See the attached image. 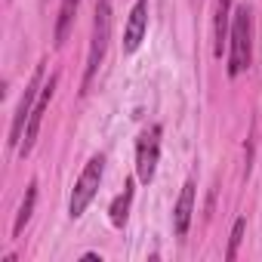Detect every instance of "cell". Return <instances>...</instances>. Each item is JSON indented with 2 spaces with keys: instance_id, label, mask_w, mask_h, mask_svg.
Instances as JSON below:
<instances>
[{
  "instance_id": "cell-5",
  "label": "cell",
  "mask_w": 262,
  "mask_h": 262,
  "mask_svg": "<svg viewBox=\"0 0 262 262\" xmlns=\"http://www.w3.org/2000/svg\"><path fill=\"white\" fill-rule=\"evenodd\" d=\"M158 158H161V126H148V129H142V136L136 142V176H139V182L148 185L155 179Z\"/></svg>"
},
{
  "instance_id": "cell-11",
  "label": "cell",
  "mask_w": 262,
  "mask_h": 262,
  "mask_svg": "<svg viewBox=\"0 0 262 262\" xmlns=\"http://www.w3.org/2000/svg\"><path fill=\"white\" fill-rule=\"evenodd\" d=\"M77 4H80V0H62L59 19H56V47H62V43L68 40V31H71L74 16H77Z\"/></svg>"
},
{
  "instance_id": "cell-6",
  "label": "cell",
  "mask_w": 262,
  "mask_h": 262,
  "mask_svg": "<svg viewBox=\"0 0 262 262\" xmlns=\"http://www.w3.org/2000/svg\"><path fill=\"white\" fill-rule=\"evenodd\" d=\"M56 86H59V74H53L50 83H43V90H40V96H37V105H34V111H31V117H28L25 136H22V145H19V155H22V158L31 155V148H34V139H37V133H40V123H43V114H47V108H50V102H53Z\"/></svg>"
},
{
  "instance_id": "cell-9",
  "label": "cell",
  "mask_w": 262,
  "mask_h": 262,
  "mask_svg": "<svg viewBox=\"0 0 262 262\" xmlns=\"http://www.w3.org/2000/svg\"><path fill=\"white\" fill-rule=\"evenodd\" d=\"M231 28V0H216V16H213V56H222L225 40Z\"/></svg>"
},
{
  "instance_id": "cell-3",
  "label": "cell",
  "mask_w": 262,
  "mask_h": 262,
  "mask_svg": "<svg viewBox=\"0 0 262 262\" xmlns=\"http://www.w3.org/2000/svg\"><path fill=\"white\" fill-rule=\"evenodd\" d=\"M102 173H105V158H102V155H93V158L86 161L80 179L74 182V191H71V201H68V216H71V219L83 216V210L90 207V201H93L96 191H99Z\"/></svg>"
},
{
  "instance_id": "cell-8",
  "label": "cell",
  "mask_w": 262,
  "mask_h": 262,
  "mask_svg": "<svg viewBox=\"0 0 262 262\" xmlns=\"http://www.w3.org/2000/svg\"><path fill=\"white\" fill-rule=\"evenodd\" d=\"M191 213H194V182L188 179L179 191V201H176V210H173V231L182 237L191 225Z\"/></svg>"
},
{
  "instance_id": "cell-1",
  "label": "cell",
  "mask_w": 262,
  "mask_h": 262,
  "mask_svg": "<svg viewBox=\"0 0 262 262\" xmlns=\"http://www.w3.org/2000/svg\"><path fill=\"white\" fill-rule=\"evenodd\" d=\"M228 74L237 77L250 68L253 59V19L250 7H237L231 13V28H228Z\"/></svg>"
},
{
  "instance_id": "cell-10",
  "label": "cell",
  "mask_w": 262,
  "mask_h": 262,
  "mask_svg": "<svg viewBox=\"0 0 262 262\" xmlns=\"http://www.w3.org/2000/svg\"><path fill=\"white\" fill-rule=\"evenodd\" d=\"M129 204H133V182H126L123 185V191L111 201V207H108V216H111V225L114 228H123V222H126V216H129Z\"/></svg>"
},
{
  "instance_id": "cell-2",
  "label": "cell",
  "mask_w": 262,
  "mask_h": 262,
  "mask_svg": "<svg viewBox=\"0 0 262 262\" xmlns=\"http://www.w3.org/2000/svg\"><path fill=\"white\" fill-rule=\"evenodd\" d=\"M111 40V0H96V19H93V40H90V56H86V68H83V83H80V96H86L105 50Z\"/></svg>"
},
{
  "instance_id": "cell-12",
  "label": "cell",
  "mask_w": 262,
  "mask_h": 262,
  "mask_svg": "<svg viewBox=\"0 0 262 262\" xmlns=\"http://www.w3.org/2000/svg\"><path fill=\"white\" fill-rule=\"evenodd\" d=\"M34 204H37V182H31V185L25 188L22 207H19V213H16V222H13V234H16V237H19V234H22V228L28 225V219H31V213H34Z\"/></svg>"
},
{
  "instance_id": "cell-4",
  "label": "cell",
  "mask_w": 262,
  "mask_h": 262,
  "mask_svg": "<svg viewBox=\"0 0 262 262\" xmlns=\"http://www.w3.org/2000/svg\"><path fill=\"white\" fill-rule=\"evenodd\" d=\"M40 90H43V62L34 68V74H31V80H28V86H25V93H22V102H19L16 114H13V126H10V145H13V148H19V145H22L25 126H28V117H31L34 105H37Z\"/></svg>"
},
{
  "instance_id": "cell-13",
  "label": "cell",
  "mask_w": 262,
  "mask_h": 262,
  "mask_svg": "<svg viewBox=\"0 0 262 262\" xmlns=\"http://www.w3.org/2000/svg\"><path fill=\"white\" fill-rule=\"evenodd\" d=\"M244 228H247V219H234V228H231V237H228V250H225V259H234L237 256V247L244 241Z\"/></svg>"
},
{
  "instance_id": "cell-7",
  "label": "cell",
  "mask_w": 262,
  "mask_h": 262,
  "mask_svg": "<svg viewBox=\"0 0 262 262\" xmlns=\"http://www.w3.org/2000/svg\"><path fill=\"white\" fill-rule=\"evenodd\" d=\"M145 31H148V0H136L133 13L126 19V28H123V53H136Z\"/></svg>"
}]
</instances>
